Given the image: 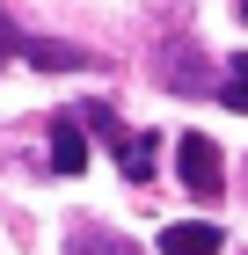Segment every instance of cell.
Masks as SVG:
<instances>
[{"label": "cell", "mask_w": 248, "mask_h": 255, "mask_svg": "<svg viewBox=\"0 0 248 255\" xmlns=\"http://www.w3.org/2000/svg\"><path fill=\"white\" fill-rule=\"evenodd\" d=\"M7 59H22V29L0 15V66H7Z\"/></svg>", "instance_id": "cell-9"}, {"label": "cell", "mask_w": 248, "mask_h": 255, "mask_svg": "<svg viewBox=\"0 0 248 255\" xmlns=\"http://www.w3.org/2000/svg\"><path fill=\"white\" fill-rule=\"evenodd\" d=\"M227 234L205 226V219H183V226H161V255H219Z\"/></svg>", "instance_id": "cell-4"}, {"label": "cell", "mask_w": 248, "mask_h": 255, "mask_svg": "<svg viewBox=\"0 0 248 255\" xmlns=\"http://www.w3.org/2000/svg\"><path fill=\"white\" fill-rule=\"evenodd\" d=\"M161 80H168L175 95H190V88H205V59H190V44H175L168 59H161Z\"/></svg>", "instance_id": "cell-7"}, {"label": "cell", "mask_w": 248, "mask_h": 255, "mask_svg": "<svg viewBox=\"0 0 248 255\" xmlns=\"http://www.w3.org/2000/svg\"><path fill=\"white\" fill-rule=\"evenodd\" d=\"M219 102H227V110H248V51H234L227 80H219Z\"/></svg>", "instance_id": "cell-8"}, {"label": "cell", "mask_w": 248, "mask_h": 255, "mask_svg": "<svg viewBox=\"0 0 248 255\" xmlns=\"http://www.w3.org/2000/svg\"><path fill=\"white\" fill-rule=\"evenodd\" d=\"M22 59L37 66V73H80V66H88V51H73V44H51V37H22Z\"/></svg>", "instance_id": "cell-5"}, {"label": "cell", "mask_w": 248, "mask_h": 255, "mask_svg": "<svg viewBox=\"0 0 248 255\" xmlns=\"http://www.w3.org/2000/svg\"><path fill=\"white\" fill-rule=\"evenodd\" d=\"M80 124H88V131H95L102 146L117 153L124 182H153V153H161V138H153V131H124L110 102H88V110H80Z\"/></svg>", "instance_id": "cell-1"}, {"label": "cell", "mask_w": 248, "mask_h": 255, "mask_svg": "<svg viewBox=\"0 0 248 255\" xmlns=\"http://www.w3.org/2000/svg\"><path fill=\"white\" fill-rule=\"evenodd\" d=\"M175 168H183V190L205 197V204L227 190V160H219V146H212L205 131H183V138H175Z\"/></svg>", "instance_id": "cell-2"}, {"label": "cell", "mask_w": 248, "mask_h": 255, "mask_svg": "<svg viewBox=\"0 0 248 255\" xmlns=\"http://www.w3.org/2000/svg\"><path fill=\"white\" fill-rule=\"evenodd\" d=\"M66 255H139L124 234H102V226H73L66 234Z\"/></svg>", "instance_id": "cell-6"}, {"label": "cell", "mask_w": 248, "mask_h": 255, "mask_svg": "<svg viewBox=\"0 0 248 255\" xmlns=\"http://www.w3.org/2000/svg\"><path fill=\"white\" fill-rule=\"evenodd\" d=\"M80 168H88V124L51 117V175H80Z\"/></svg>", "instance_id": "cell-3"}]
</instances>
